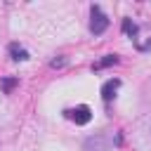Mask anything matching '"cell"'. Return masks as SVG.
<instances>
[{
  "instance_id": "cell-4",
  "label": "cell",
  "mask_w": 151,
  "mask_h": 151,
  "mask_svg": "<svg viewBox=\"0 0 151 151\" xmlns=\"http://www.w3.org/2000/svg\"><path fill=\"white\" fill-rule=\"evenodd\" d=\"M118 87H120V80L118 78H111V80H106L104 85H101V99L109 104L113 97H116V92H118Z\"/></svg>"
},
{
  "instance_id": "cell-2",
  "label": "cell",
  "mask_w": 151,
  "mask_h": 151,
  "mask_svg": "<svg viewBox=\"0 0 151 151\" xmlns=\"http://www.w3.org/2000/svg\"><path fill=\"white\" fill-rule=\"evenodd\" d=\"M64 116H66L68 120H73L76 125H87V123L92 120V109H90L87 104H78L76 109H66Z\"/></svg>"
},
{
  "instance_id": "cell-5",
  "label": "cell",
  "mask_w": 151,
  "mask_h": 151,
  "mask_svg": "<svg viewBox=\"0 0 151 151\" xmlns=\"http://www.w3.org/2000/svg\"><path fill=\"white\" fill-rule=\"evenodd\" d=\"M7 52H9V57H12L14 61H26V59H28V52H26V50H24L19 42H9Z\"/></svg>"
},
{
  "instance_id": "cell-6",
  "label": "cell",
  "mask_w": 151,
  "mask_h": 151,
  "mask_svg": "<svg viewBox=\"0 0 151 151\" xmlns=\"http://www.w3.org/2000/svg\"><path fill=\"white\" fill-rule=\"evenodd\" d=\"M118 61H120L118 54H106V57H104L101 61H97L92 68H94V71H99V68H109V66H113V64H118Z\"/></svg>"
},
{
  "instance_id": "cell-9",
  "label": "cell",
  "mask_w": 151,
  "mask_h": 151,
  "mask_svg": "<svg viewBox=\"0 0 151 151\" xmlns=\"http://www.w3.org/2000/svg\"><path fill=\"white\" fill-rule=\"evenodd\" d=\"M68 64V57H64V54H59V57H54L52 61H50V68H64Z\"/></svg>"
},
{
  "instance_id": "cell-3",
  "label": "cell",
  "mask_w": 151,
  "mask_h": 151,
  "mask_svg": "<svg viewBox=\"0 0 151 151\" xmlns=\"http://www.w3.org/2000/svg\"><path fill=\"white\" fill-rule=\"evenodd\" d=\"M83 151H109V142L104 134H92L83 142Z\"/></svg>"
},
{
  "instance_id": "cell-7",
  "label": "cell",
  "mask_w": 151,
  "mask_h": 151,
  "mask_svg": "<svg viewBox=\"0 0 151 151\" xmlns=\"http://www.w3.org/2000/svg\"><path fill=\"white\" fill-rule=\"evenodd\" d=\"M123 33H125V35H130V38H134V35L139 33V26H137L132 19H127V17H125V19H123Z\"/></svg>"
},
{
  "instance_id": "cell-10",
  "label": "cell",
  "mask_w": 151,
  "mask_h": 151,
  "mask_svg": "<svg viewBox=\"0 0 151 151\" xmlns=\"http://www.w3.org/2000/svg\"><path fill=\"white\" fill-rule=\"evenodd\" d=\"M137 50H139V52H149V50H151V38H149L146 42H137Z\"/></svg>"
},
{
  "instance_id": "cell-8",
  "label": "cell",
  "mask_w": 151,
  "mask_h": 151,
  "mask_svg": "<svg viewBox=\"0 0 151 151\" xmlns=\"http://www.w3.org/2000/svg\"><path fill=\"white\" fill-rule=\"evenodd\" d=\"M17 85H19V78H2V92L5 94H9Z\"/></svg>"
},
{
  "instance_id": "cell-1",
  "label": "cell",
  "mask_w": 151,
  "mask_h": 151,
  "mask_svg": "<svg viewBox=\"0 0 151 151\" xmlns=\"http://www.w3.org/2000/svg\"><path fill=\"white\" fill-rule=\"evenodd\" d=\"M90 14H92L90 33H92V35H101V33L109 28V17L101 12V7H99V5H92V7H90Z\"/></svg>"
}]
</instances>
